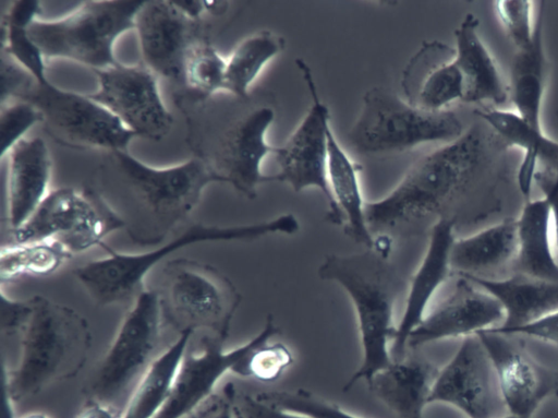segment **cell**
I'll return each instance as SVG.
<instances>
[{"label":"cell","instance_id":"9","mask_svg":"<svg viewBox=\"0 0 558 418\" xmlns=\"http://www.w3.org/2000/svg\"><path fill=\"white\" fill-rule=\"evenodd\" d=\"M450 109L417 108L390 89L374 86L362 98L361 111L348 133L350 145L364 155L411 150L426 143H449L464 132Z\"/></svg>","mask_w":558,"mask_h":418},{"label":"cell","instance_id":"27","mask_svg":"<svg viewBox=\"0 0 558 418\" xmlns=\"http://www.w3.org/2000/svg\"><path fill=\"white\" fill-rule=\"evenodd\" d=\"M518 248L517 218H506L471 236L454 240L450 266L454 275L492 278L510 268Z\"/></svg>","mask_w":558,"mask_h":418},{"label":"cell","instance_id":"35","mask_svg":"<svg viewBox=\"0 0 558 418\" xmlns=\"http://www.w3.org/2000/svg\"><path fill=\"white\" fill-rule=\"evenodd\" d=\"M28 25L1 15V52L11 57L38 83L49 80L47 60L28 34Z\"/></svg>","mask_w":558,"mask_h":418},{"label":"cell","instance_id":"7","mask_svg":"<svg viewBox=\"0 0 558 418\" xmlns=\"http://www.w3.org/2000/svg\"><path fill=\"white\" fill-rule=\"evenodd\" d=\"M145 0H89L56 20L36 19L28 34L45 59H65L93 72L120 61L114 44L135 28V17Z\"/></svg>","mask_w":558,"mask_h":418},{"label":"cell","instance_id":"38","mask_svg":"<svg viewBox=\"0 0 558 418\" xmlns=\"http://www.w3.org/2000/svg\"><path fill=\"white\" fill-rule=\"evenodd\" d=\"M293 363L290 348L280 343H271V338L260 343L252 353L246 366V379L272 382L279 379Z\"/></svg>","mask_w":558,"mask_h":418},{"label":"cell","instance_id":"14","mask_svg":"<svg viewBox=\"0 0 558 418\" xmlns=\"http://www.w3.org/2000/svg\"><path fill=\"white\" fill-rule=\"evenodd\" d=\"M298 69L307 86L312 106L287 142L275 154L279 171L274 175L276 182L288 183L294 192L317 188L328 203L327 220L343 226L327 179L329 109L322 101L310 65L296 59Z\"/></svg>","mask_w":558,"mask_h":418},{"label":"cell","instance_id":"4","mask_svg":"<svg viewBox=\"0 0 558 418\" xmlns=\"http://www.w3.org/2000/svg\"><path fill=\"white\" fill-rule=\"evenodd\" d=\"M318 276L340 285L356 313L363 355L360 367L343 386L347 392L359 381L367 383L392 363L395 308L398 299L407 294L409 278L395 266L390 255L375 249L345 255L329 253L318 267Z\"/></svg>","mask_w":558,"mask_h":418},{"label":"cell","instance_id":"22","mask_svg":"<svg viewBox=\"0 0 558 418\" xmlns=\"http://www.w3.org/2000/svg\"><path fill=\"white\" fill-rule=\"evenodd\" d=\"M8 156L9 231L24 225L49 193L51 157L44 139L36 136L16 143Z\"/></svg>","mask_w":558,"mask_h":418},{"label":"cell","instance_id":"45","mask_svg":"<svg viewBox=\"0 0 558 418\" xmlns=\"http://www.w3.org/2000/svg\"><path fill=\"white\" fill-rule=\"evenodd\" d=\"M122 410L93 399H86L75 418H121Z\"/></svg>","mask_w":558,"mask_h":418},{"label":"cell","instance_id":"20","mask_svg":"<svg viewBox=\"0 0 558 418\" xmlns=\"http://www.w3.org/2000/svg\"><path fill=\"white\" fill-rule=\"evenodd\" d=\"M457 219L442 217L429 230L425 254L409 277L405 303L402 315L397 323L390 344L392 361L401 360L408 354V338L427 313V308L437 289L452 274L450 253L456 240Z\"/></svg>","mask_w":558,"mask_h":418},{"label":"cell","instance_id":"5","mask_svg":"<svg viewBox=\"0 0 558 418\" xmlns=\"http://www.w3.org/2000/svg\"><path fill=\"white\" fill-rule=\"evenodd\" d=\"M31 300V313L17 333L20 359L4 372L5 399L12 404L76 377L92 347L88 321L80 312L40 295Z\"/></svg>","mask_w":558,"mask_h":418},{"label":"cell","instance_id":"43","mask_svg":"<svg viewBox=\"0 0 558 418\" xmlns=\"http://www.w3.org/2000/svg\"><path fill=\"white\" fill-rule=\"evenodd\" d=\"M550 207L551 238L554 249L558 251V169H538L534 177Z\"/></svg>","mask_w":558,"mask_h":418},{"label":"cell","instance_id":"36","mask_svg":"<svg viewBox=\"0 0 558 418\" xmlns=\"http://www.w3.org/2000/svg\"><path fill=\"white\" fill-rule=\"evenodd\" d=\"M256 396L274 407L306 418H361L305 389L262 392Z\"/></svg>","mask_w":558,"mask_h":418},{"label":"cell","instance_id":"6","mask_svg":"<svg viewBox=\"0 0 558 418\" xmlns=\"http://www.w3.org/2000/svg\"><path fill=\"white\" fill-rule=\"evenodd\" d=\"M300 224L293 214L250 225L218 226L193 224L183 232L146 252H118L102 246L107 255L76 267L74 275L89 297L100 306L133 301L144 290L145 279L172 253L202 242L247 241L272 234L293 235Z\"/></svg>","mask_w":558,"mask_h":418},{"label":"cell","instance_id":"21","mask_svg":"<svg viewBox=\"0 0 558 418\" xmlns=\"http://www.w3.org/2000/svg\"><path fill=\"white\" fill-rule=\"evenodd\" d=\"M403 98L428 110L448 109L463 97V82L454 61V48L437 40L423 41L401 76Z\"/></svg>","mask_w":558,"mask_h":418},{"label":"cell","instance_id":"26","mask_svg":"<svg viewBox=\"0 0 558 418\" xmlns=\"http://www.w3.org/2000/svg\"><path fill=\"white\" fill-rule=\"evenodd\" d=\"M462 276L489 292L501 303L505 321L497 329L519 327L558 311V282L521 274L499 278Z\"/></svg>","mask_w":558,"mask_h":418},{"label":"cell","instance_id":"40","mask_svg":"<svg viewBox=\"0 0 558 418\" xmlns=\"http://www.w3.org/2000/svg\"><path fill=\"white\" fill-rule=\"evenodd\" d=\"M234 386L225 385L221 393H214L189 418H240L235 407Z\"/></svg>","mask_w":558,"mask_h":418},{"label":"cell","instance_id":"42","mask_svg":"<svg viewBox=\"0 0 558 418\" xmlns=\"http://www.w3.org/2000/svg\"><path fill=\"white\" fill-rule=\"evenodd\" d=\"M235 407L240 418H306L274 407L259 399L256 394H235Z\"/></svg>","mask_w":558,"mask_h":418},{"label":"cell","instance_id":"15","mask_svg":"<svg viewBox=\"0 0 558 418\" xmlns=\"http://www.w3.org/2000/svg\"><path fill=\"white\" fill-rule=\"evenodd\" d=\"M98 87L88 96L113 114L135 136L159 142L171 131L174 118L166 107L158 76L142 61L94 72Z\"/></svg>","mask_w":558,"mask_h":418},{"label":"cell","instance_id":"23","mask_svg":"<svg viewBox=\"0 0 558 418\" xmlns=\"http://www.w3.org/2000/svg\"><path fill=\"white\" fill-rule=\"evenodd\" d=\"M480 21L466 13L454 29V61L463 82L462 101L500 106L509 99V88L482 40Z\"/></svg>","mask_w":558,"mask_h":418},{"label":"cell","instance_id":"12","mask_svg":"<svg viewBox=\"0 0 558 418\" xmlns=\"http://www.w3.org/2000/svg\"><path fill=\"white\" fill-rule=\"evenodd\" d=\"M124 227L95 187H62L50 190L31 218L10 231V242L54 240L74 254L104 246L108 235Z\"/></svg>","mask_w":558,"mask_h":418},{"label":"cell","instance_id":"28","mask_svg":"<svg viewBox=\"0 0 558 418\" xmlns=\"http://www.w3.org/2000/svg\"><path fill=\"white\" fill-rule=\"evenodd\" d=\"M544 1L539 2L531 43L518 49L510 67L509 99L514 111L538 130L542 128V105L547 77L544 47Z\"/></svg>","mask_w":558,"mask_h":418},{"label":"cell","instance_id":"30","mask_svg":"<svg viewBox=\"0 0 558 418\" xmlns=\"http://www.w3.org/2000/svg\"><path fill=\"white\" fill-rule=\"evenodd\" d=\"M360 167L337 141L332 129L328 132L327 179L335 205L343 219V231L366 249L374 247V238L365 219V201L359 181Z\"/></svg>","mask_w":558,"mask_h":418},{"label":"cell","instance_id":"19","mask_svg":"<svg viewBox=\"0 0 558 418\" xmlns=\"http://www.w3.org/2000/svg\"><path fill=\"white\" fill-rule=\"evenodd\" d=\"M456 276L451 291L411 332L408 351L436 341L463 338L504 323L505 310L494 296L465 276Z\"/></svg>","mask_w":558,"mask_h":418},{"label":"cell","instance_id":"34","mask_svg":"<svg viewBox=\"0 0 558 418\" xmlns=\"http://www.w3.org/2000/svg\"><path fill=\"white\" fill-rule=\"evenodd\" d=\"M227 59L206 34L189 49L183 67L184 92L198 97H213L225 89Z\"/></svg>","mask_w":558,"mask_h":418},{"label":"cell","instance_id":"39","mask_svg":"<svg viewBox=\"0 0 558 418\" xmlns=\"http://www.w3.org/2000/svg\"><path fill=\"white\" fill-rule=\"evenodd\" d=\"M494 4L496 14L515 49L526 47L535 31L534 2L530 0H498Z\"/></svg>","mask_w":558,"mask_h":418},{"label":"cell","instance_id":"46","mask_svg":"<svg viewBox=\"0 0 558 418\" xmlns=\"http://www.w3.org/2000/svg\"><path fill=\"white\" fill-rule=\"evenodd\" d=\"M178 10L189 19L201 22L206 13L205 3L201 0H171Z\"/></svg>","mask_w":558,"mask_h":418},{"label":"cell","instance_id":"13","mask_svg":"<svg viewBox=\"0 0 558 418\" xmlns=\"http://www.w3.org/2000/svg\"><path fill=\"white\" fill-rule=\"evenodd\" d=\"M280 333L274 315L268 314L258 334L232 349L227 350L223 343L207 336H203L197 346L190 343L168 395L154 418L190 417L215 393L216 385L227 373L244 378L253 350Z\"/></svg>","mask_w":558,"mask_h":418},{"label":"cell","instance_id":"47","mask_svg":"<svg viewBox=\"0 0 558 418\" xmlns=\"http://www.w3.org/2000/svg\"><path fill=\"white\" fill-rule=\"evenodd\" d=\"M19 418H49V417L41 413H32V414H27V415H24Z\"/></svg>","mask_w":558,"mask_h":418},{"label":"cell","instance_id":"16","mask_svg":"<svg viewBox=\"0 0 558 418\" xmlns=\"http://www.w3.org/2000/svg\"><path fill=\"white\" fill-rule=\"evenodd\" d=\"M448 404L468 418H502L504 402L493 361L476 334L462 338L452 358L439 369L428 405Z\"/></svg>","mask_w":558,"mask_h":418},{"label":"cell","instance_id":"41","mask_svg":"<svg viewBox=\"0 0 558 418\" xmlns=\"http://www.w3.org/2000/svg\"><path fill=\"white\" fill-rule=\"evenodd\" d=\"M1 332L7 336L17 335L32 310L31 298L16 300L7 296L1 288Z\"/></svg>","mask_w":558,"mask_h":418},{"label":"cell","instance_id":"24","mask_svg":"<svg viewBox=\"0 0 558 418\" xmlns=\"http://www.w3.org/2000/svg\"><path fill=\"white\" fill-rule=\"evenodd\" d=\"M412 353L392 361L366 383L398 418H425L424 409L440 369L429 359Z\"/></svg>","mask_w":558,"mask_h":418},{"label":"cell","instance_id":"48","mask_svg":"<svg viewBox=\"0 0 558 418\" xmlns=\"http://www.w3.org/2000/svg\"><path fill=\"white\" fill-rule=\"evenodd\" d=\"M502 418H524V417H518V416L508 414L507 416H505Z\"/></svg>","mask_w":558,"mask_h":418},{"label":"cell","instance_id":"37","mask_svg":"<svg viewBox=\"0 0 558 418\" xmlns=\"http://www.w3.org/2000/svg\"><path fill=\"white\" fill-rule=\"evenodd\" d=\"M41 122L38 110L24 100H11L0 105V158L25 139L33 127Z\"/></svg>","mask_w":558,"mask_h":418},{"label":"cell","instance_id":"3","mask_svg":"<svg viewBox=\"0 0 558 418\" xmlns=\"http://www.w3.org/2000/svg\"><path fill=\"white\" fill-rule=\"evenodd\" d=\"M175 101L185 118L186 142L194 157L223 183L254 199L260 184L275 181L274 175L262 172L264 158L279 150L266 140L276 116L272 105L253 104L252 95L247 99L232 96L231 103L223 104L216 95L205 98L184 91Z\"/></svg>","mask_w":558,"mask_h":418},{"label":"cell","instance_id":"29","mask_svg":"<svg viewBox=\"0 0 558 418\" xmlns=\"http://www.w3.org/2000/svg\"><path fill=\"white\" fill-rule=\"evenodd\" d=\"M517 223L518 248L509 272L558 282V261L554 253L547 200L543 196L525 201Z\"/></svg>","mask_w":558,"mask_h":418},{"label":"cell","instance_id":"2","mask_svg":"<svg viewBox=\"0 0 558 418\" xmlns=\"http://www.w3.org/2000/svg\"><path fill=\"white\" fill-rule=\"evenodd\" d=\"M486 157V138L477 127L418 158L384 198L365 203L373 236L392 242L430 230L468 191ZM454 218V217H453Z\"/></svg>","mask_w":558,"mask_h":418},{"label":"cell","instance_id":"1","mask_svg":"<svg viewBox=\"0 0 558 418\" xmlns=\"http://www.w3.org/2000/svg\"><path fill=\"white\" fill-rule=\"evenodd\" d=\"M97 181L95 188L123 220L131 240L142 246L163 242L194 211L207 186L223 183L197 157L154 167L129 150L104 153Z\"/></svg>","mask_w":558,"mask_h":418},{"label":"cell","instance_id":"32","mask_svg":"<svg viewBox=\"0 0 558 418\" xmlns=\"http://www.w3.org/2000/svg\"><path fill=\"white\" fill-rule=\"evenodd\" d=\"M284 44L282 36L268 29L240 41L227 59L223 93L240 99L250 98V86L264 67L283 50Z\"/></svg>","mask_w":558,"mask_h":418},{"label":"cell","instance_id":"18","mask_svg":"<svg viewBox=\"0 0 558 418\" xmlns=\"http://www.w3.org/2000/svg\"><path fill=\"white\" fill-rule=\"evenodd\" d=\"M141 60L158 77L183 86L190 47L206 35L203 21L185 16L171 0H145L135 17Z\"/></svg>","mask_w":558,"mask_h":418},{"label":"cell","instance_id":"33","mask_svg":"<svg viewBox=\"0 0 558 418\" xmlns=\"http://www.w3.org/2000/svg\"><path fill=\"white\" fill-rule=\"evenodd\" d=\"M71 255L64 246L54 240L3 243L0 251L1 285L22 275H49Z\"/></svg>","mask_w":558,"mask_h":418},{"label":"cell","instance_id":"10","mask_svg":"<svg viewBox=\"0 0 558 418\" xmlns=\"http://www.w3.org/2000/svg\"><path fill=\"white\" fill-rule=\"evenodd\" d=\"M11 100L32 104L40 114L45 132L68 148L102 153L128 151L130 142L136 138L88 94L61 88L50 79L38 83L28 74L5 103Z\"/></svg>","mask_w":558,"mask_h":418},{"label":"cell","instance_id":"31","mask_svg":"<svg viewBox=\"0 0 558 418\" xmlns=\"http://www.w3.org/2000/svg\"><path fill=\"white\" fill-rule=\"evenodd\" d=\"M194 336L186 331L160 353L140 380L121 418H154L165 402L183 356Z\"/></svg>","mask_w":558,"mask_h":418},{"label":"cell","instance_id":"25","mask_svg":"<svg viewBox=\"0 0 558 418\" xmlns=\"http://www.w3.org/2000/svg\"><path fill=\"white\" fill-rule=\"evenodd\" d=\"M481 118L507 146L523 151V159L518 171V186L522 195L530 200L531 189L537 165L542 163L549 170L558 169V141L547 136L526 122L514 110L499 107L481 106L474 109Z\"/></svg>","mask_w":558,"mask_h":418},{"label":"cell","instance_id":"8","mask_svg":"<svg viewBox=\"0 0 558 418\" xmlns=\"http://www.w3.org/2000/svg\"><path fill=\"white\" fill-rule=\"evenodd\" d=\"M156 291L162 318L178 334L202 331L225 344L241 294L222 272L187 258L168 260Z\"/></svg>","mask_w":558,"mask_h":418},{"label":"cell","instance_id":"11","mask_svg":"<svg viewBox=\"0 0 558 418\" xmlns=\"http://www.w3.org/2000/svg\"><path fill=\"white\" fill-rule=\"evenodd\" d=\"M162 320L158 292L145 288L132 301L109 349L84 385L86 399L116 408L121 401L126 404L157 357Z\"/></svg>","mask_w":558,"mask_h":418},{"label":"cell","instance_id":"17","mask_svg":"<svg viewBox=\"0 0 558 418\" xmlns=\"http://www.w3.org/2000/svg\"><path fill=\"white\" fill-rule=\"evenodd\" d=\"M476 335L493 361L510 415L531 418L544 401L558 397V369L534 359L519 335L492 329Z\"/></svg>","mask_w":558,"mask_h":418},{"label":"cell","instance_id":"44","mask_svg":"<svg viewBox=\"0 0 558 418\" xmlns=\"http://www.w3.org/2000/svg\"><path fill=\"white\" fill-rule=\"evenodd\" d=\"M499 333L517 334L537 338L558 347V311L532 323L508 330L492 329Z\"/></svg>","mask_w":558,"mask_h":418}]
</instances>
